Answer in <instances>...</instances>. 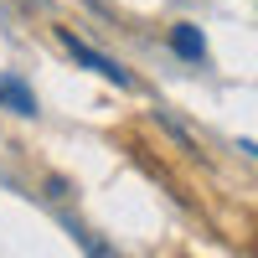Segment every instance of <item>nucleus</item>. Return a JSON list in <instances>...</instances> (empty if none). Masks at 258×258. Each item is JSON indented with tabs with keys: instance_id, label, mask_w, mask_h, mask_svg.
Returning a JSON list of instances; mask_svg holds the SVG:
<instances>
[{
	"instance_id": "f257e3e1",
	"label": "nucleus",
	"mask_w": 258,
	"mask_h": 258,
	"mask_svg": "<svg viewBox=\"0 0 258 258\" xmlns=\"http://www.w3.org/2000/svg\"><path fill=\"white\" fill-rule=\"evenodd\" d=\"M62 47H68V52H73V57L83 62V68H93L98 78H109V83H119V88H129V73H124V68H114L109 57H98L93 47H83V41H78L73 31H62Z\"/></svg>"
},
{
	"instance_id": "f03ea898",
	"label": "nucleus",
	"mask_w": 258,
	"mask_h": 258,
	"mask_svg": "<svg viewBox=\"0 0 258 258\" xmlns=\"http://www.w3.org/2000/svg\"><path fill=\"white\" fill-rule=\"evenodd\" d=\"M0 103H11L16 114H36V98L26 93V83H16V78H0Z\"/></svg>"
},
{
	"instance_id": "7ed1b4c3",
	"label": "nucleus",
	"mask_w": 258,
	"mask_h": 258,
	"mask_svg": "<svg viewBox=\"0 0 258 258\" xmlns=\"http://www.w3.org/2000/svg\"><path fill=\"white\" fill-rule=\"evenodd\" d=\"M170 47H176L181 57H191V62H202V36H197V26H170Z\"/></svg>"
},
{
	"instance_id": "20e7f679",
	"label": "nucleus",
	"mask_w": 258,
	"mask_h": 258,
	"mask_svg": "<svg viewBox=\"0 0 258 258\" xmlns=\"http://www.w3.org/2000/svg\"><path fill=\"white\" fill-rule=\"evenodd\" d=\"M83 248H88L93 258H114V253H109V248H103V243H93V238H88V232H83Z\"/></svg>"
}]
</instances>
